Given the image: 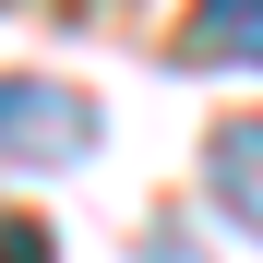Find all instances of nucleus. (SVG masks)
Masks as SVG:
<instances>
[{"label": "nucleus", "mask_w": 263, "mask_h": 263, "mask_svg": "<svg viewBox=\"0 0 263 263\" xmlns=\"http://www.w3.org/2000/svg\"><path fill=\"white\" fill-rule=\"evenodd\" d=\"M156 263H192V239H156Z\"/></svg>", "instance_id": "39448f33"}, {"label": "nucleus", "mask_w": 263, "mask_h": 263, "mask_svg": "<svg viewBox=\"0 0 263 263\" xmlns=\"http://www.w3.org/2000/svg\"><path fill=\"white\" fill-rule=\"evenodd\" d=\"M0 263H60V239L36 228V215H0Z\"/></svg>", "instance_id": "20e7f679"}, {"label": "nucleus", "mask_w": 263, "mask_h": 263, "mask_svg": "<svg viewBox=\"0 0 263 263\" xmlns=\"http://www.w3.org/2000/svg\"><path fill=\"white\" fill-rule=\"evenodd\" d=\"M192 60L263 72V0H192Z\"/></svg>", "instance_id": "7ed1b4c3"}, {"label": "nucleus", "mask_w": 263, "mask_h": 263, "mask_svg": "<svg viewBox=\"0 0 263 263\" xmlns=\"http://www.w3.org/2000/svg\"><path fill=\"white\" fill-rule=\"evenodd\" d=\"M203 167H215V203L239 215V239H263V120H228L203 144Z\"/></svg>", "instance_id": "f03ea898"}, {"label": "nucleus", "mask_w": 263, "mask_h": 263, "mask_svg": "<svg viewBox=\"0 0 263 263\" xmlns=\"http://www.w3.org/2000/svg\"><path fill=\"white\" fill-rule=\"evenodd\" d=\"M96 156V108L72 96V84H36V72H0V167H72Z\"/></svg>", "instance_id": "f257e3e1"}]
</instances>
